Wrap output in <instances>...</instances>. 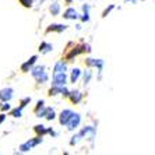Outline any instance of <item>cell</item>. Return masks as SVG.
Instances as JSON below:
<instances>
[{
	"mask_svg": "<svg viewBox=\"0 0 155 155\" xmlns=\"http://www.w3.org/2000/svg\"><path fill=\"white\" fill-rule=\"evenodd\" d=\"M66 63H63V61H58L56 64H54V73H64L66 71Z\"/></svg>",
	"mask_w": 155,
	"mask_h": 155,
	"instance_id": "obj_12",
	"label": "cell"
},
{
	"mask_svg": "<svg viewBox=\"0 0 155 155\" xmlns=\"http://www.w3.org/2000/svg\"><path fill=\"white\" fill-rule=\"evenodd\" d=\"M71 116H73L71 110H70V109H64V110L60 113V117H59L60 124H67V123H69V120L71 119Z\"/></svg>",
	"mask_w": 155,
	"mask_h": 155,
	"instance_id": "obj_5",
	"label": "cell"
},
{
	"mask_svg": "<svg viewBox=\"0 0 155 155\" xmlns=\"http://www.w3.org/2000/svg\"><path fill=\"white\" fill-rule=\"evenodd\" d=\"M70 99H71V102H74V104H78V102L81 101V92H78V91L70 92Z\"/></svg>",
	"mask_w": 155,
	"mask_h": 155,
	"instance_id": "obj_13",
	"label": "cell"
},
{
	"mask_svg": "<svg viewBox=\"0 0 155 155\" xmlns=\"http://www.w3.org/2000/svg\"><path fill=\"white\" fill-rule=\"evenodd\" d=\"M45 117H46L48 120H53L54 119V110H53V109H52V108H48Z\"/></svg>",
	"mask_w": 155,
	"mask_h": 155,
	"instance_id": "obj_18",
	"label": "cell"
},
{
	"mask_svg": "<svg viewBox=\"0 0 155 155\" xmlns=\"http://www.w3.org/2000/svg\"><path fill=\"white\" fill-rule=\"evenodd\" d=\"M35 113L38 117H43V116L46 115V109L43 106V101H39L36 104V108H35Z\"/></svg>",
	"mask_w": 155,
	"mask_h": 155,
	"instance_id": "obj_7",
	"label": "cell"
},
{
	"mask_svg": "<svg viewBox=\"0 0 155 155\" xmlns=\"http://www.w3.org/2000/svg\"><path fill=\"white\" fill-rule=\"evenodd\" d=\"M113 8H115V6H113V4H112V6H109V7H108V8H106V10L104 11V14H102V17H106V15H108L109 13H110V11L113 10Z\"/></svg>",
	"mask_w": 155,
	"mask_h": 155,
	"instance_id": "obj_22",
	"label": "cell"
},
{
	"mask_svg": "<svg viewBox=\"0 0 155 155\" xmlns=\"http://www.w3.org/2000/svg\"><path fill=\"white\" fill-rule=\"evenodd\" d=\"M63 17H64L66 20H76V18L78 17V14H77V11L74 10V8H67V10L64 11Z\"/></svg>",
	"mask_w": 155,
	"mask_h": 155,
	"instance_id": "obj_9",
	"label": "cell"
},
{
	"mask_svg": "<svg viewBox=\"0 0 155 155\" xmlns=\"http://www.w3.org/2000/svg\"><path fill=\"white\" fill-rule=\"evenodd\" d=\"M31 74L34 76V78L38 81V83H46L48 81V74L45 71V67L43 66H36L31 70Z\"/></svg>",
	"mask_w": 155,
	"mask_h": 155,
	"instance_id": "obj_1",
	"label": "cell"
},
{
	"mask_svg": "<svg viewBox=\"0 0 155 155\" xmlns=\"http://www.w3.org/2000/svg\"><path fill=\"white\" fill-rule=\"evenodd\" d=\"M13 98V90L11 88H3L0 91V101L8 102Z\"/></svg>",
	"mask_w": 155,
	"mask_h": 155,
	"instance_id": "obj_6",
	"label": "cell"
},
{
	"mask_svg": "<svg viewBox=\"0 0 155 155\" xmlns=\"http://www.w3.org/2000/svg\"><path fill=\"white\" fill-rule=\"evenodd\" d=\"M21 106H20V108H17V109H14V110H13V112H11V115L14 116V117H20V116H21Z\"/></svg>",
	"mask_w": 155,
	"mask_h": 155,
	"instance_id": "obj_21",
	"label": "cell"
},
{
	"mask_svg": "<svg viewBox=\"0 0 155 155\" xmlns=\"http://www.w3.org/2000/svg\"><path fill=\"white\" fill-rule=\"evenodd\" d=\"M20 3L24 7H32V0H20Z\"/></svg>",
	"mask_w": 155,
	"mask_h": 155,
	"instance_id": "obj_20",
	"label": "cell"
},
{
	"mask_svg": "<svg viewBox=\"0 0 155 155\" xmlns=\"http://www.w3.org/2000/svg\"><path fill=\"white\" fill-rule=\"evenodd\" d=\"M80 122H81V116L78 115V113H73L71 119L69 120V123H67V129L69 130H74L78 127Z\"/></svg>",
	"mask_w": 155,
	"mask_h": 155,
	"instance_id": "obj_3",
	"label": "cell"
},
{
	"mask_svg": "<svg viewBox=\"0 0 155 155\" xmlns=\"http://www.w3.org/2000/svg\"><path fill=\"white\" fill-rule=\"evenodd\" d=\"M36 59H38L36 56H32V58L29 59L28 61H25V63H24V64L21 66V70H22V71H25V73H27V71H29V69H31V67L34 66V63L36 61Z\"/></svg>",
	"mask_w": 155,
	"mask_h": 155,
	"instance_id": "obj_10",
	"label": "cell"
},
{
	"mask_svg": "<svg viewBox=\"0 0 155 155\" xmlns=\"http://www.w3.org/2000/svg\"><path fill=\"white\" fill-rule=\"evenodd\" d=\"M4 119H6V116H4V115H0V123H3Z\"/></svg>",
	"mask_w": 155,
	"mask_h": 155,
	"instance_id": "obj_26",
	"label": "cell"
},
{
	"mask_svg": "<svg viewBox=\"0 0 155 155\" xmlns=\"http://www.w3.org/2000/svg\"><path fill=\"white\" fill-rule=\"evenodd\" d=\"M81 20H83V21H88V20H90V15H88V11H85V13H84V15H83V17H81Z\"/></svg>",
	"mask_w": 155,
	"mask_h": 155,
	"instance_id": "obj_24",
	"label": "cell"
},
{
	"mask_svg": "<svg viewBox=\"0 0 155 155\" xmlns=\"http://www.w3.org/2000/svg\"><path fill=\"white\" fill-rule=\"evenodd\" d=\"M126 2H136V0H126Z\"/></svg>",
	"mask_w": 155,
	"mask_h": 155,
	"instance_id": "obj_27",
	"label": "cell"
},
{
	"mask_svg": "<svg viewBox=\"0 0 155 155\" xmlns=\"http://www.w3.org/2000/svg\"><path fill=\"white\" fill-rule=\"evenodd\" d=\"M51 13L52 15H58L59 13H60V4L59 3H53L51 6Z\"/></svg>",
	"mask_w": 155,
	"mask_h": 155,
	"instance_id": "obj_17",
	"label": "cell"
},
{
	"mask_svg": "<svg viewBox=\"0 0 155 155\" xmlns=\"http://www.w3.org/2000/svg\"><path fill=\"white\" fill-rule=\"evenodd\" d=\"M35 131H36L38 134H41V136H43V134L49 133V130H48L45 126H42V124H36V126H35Z\"/></svg>",
	"mask_w": 155,
	"mask_h": 155,
	"instance_id": "obj_16",
	"label": "cell"
},
{
	"mask_svg": "<svg viewBox=\"0 0 155 155\" xmlns=\"http://www.w3.org/2000/svg\"><path fill=\"white\" fill-rule=\"evenodd\" d=\"M66 73H54L53 76V85H64L66 84Z\"/></svg>",
	"mask_w": 155,
	"mask_h": 155,
	"instance_id": "obj_4",
	"label": "cell"
},
{
	"mask_svg": "<svg viewBox=\"0 0 155 155\" xmlns=\"http://www.w3.org/2000/svg\"><path fill=\"white\" fill-rule=\"evenodd\" d=\"M66 29V25H63V24H52V25H49V28L46 29L48 32H52V31H56V32H63Z\"/></svg>",
	"mask_w": 155,
	"mask_h": 155,
	"instance_id": "obj_11",
	"label": "cell"
},
{
	"mask_svg": "<svg viewBox=\"0 0 155 155\" xmlns=\"http://www.w3.org/2000/svg\"><path fill=\"white\" fill-rule=\"evenodd\" d=\"M29 101H31V98H24V99H22L21 101V105H20V106H21V108H24V106H27V104H29Z\"/></svg>",
	"mask_w": 155,
	"mask_h": 155,
	"instance_id": "obj_23",
	"label": "cell"
},
{
	"mask_svg": "<svg viewBox=\"0 0 155 155\" xmlns=\"http://www.w3.org/2000/svg\"><path fill=\"white\" fill-rule=\"evenodd\" d=\"M39 51L42 52V53H48V52L52 51V45L51 43H46V42H42L39 46Z\"/></svg>",
	"mask_w": 155,
	"mask_h": 155,
	"instance_id": "obj_14",
	"label": "cell"
},
{
	"mask_svg": "<svg viewBox=\"0 0 155 155\" xmlns=\"http://www.w3.org/2000/svg\"><path fill=\"white\" fill-rule=\"evenodd\" d=\"M80 74H81V70L80 69H74L71 71V76H70V80H71V83H76L77 80H78Z\"/></svg>",
	"mask_w": 155,
	"mask_h": 155,
	"instance_id": "obj_15",
	"label": "cell"
},
{
	"mask_svg": "<svg viewBox=\"0 0 155 155\" xmlns=\"http://www.w3.org/2000/svg\"><path fill=\"white\" fill-rule=\"evenodd\" d=\"M87 64L88 66H94V67H98V70H99V71H101L102 70V67H104V61L102 60H99V59H87Z\"/></svg>",
	"mask_w": 155,
	"mask_h": 155,
	"instance_id": "obj_8",
	"label": "cell"
},
{
	"mask_svg": "<svg viewBox=\"0 0 155 155\" xmlns=\"http://www.w3.org/2000/svg\"><path fill=\"white\" fill-rule=\"evenodd\" d=\"M91 77H92V74H91V71H90V70H87V71L84 73V84H88V83H90Z\"/></svg>",
	"mask_w": 155,
	"mask_h": 155,
	"instance_id": "obj_19",
	"label": "cell"
},
{
	"mask_svg": "<svg viewBox=\"0 0 155 155\" xmlns=\"http://www.w3.org/2000/svg\"><path fill=\"white\" fill-rule=\"evenodd\" d=\"M39 143H42V136L41 137H36V138H32V140L27 141V143H24V144L20 147V151L21 152H28L29 150H32L35 145H38Z\"/></svg>",
	"mask_w": 155,
	"mask_h": 155,
	"instance_id": "obj_2",
	"label": "cell"
},
{
	"mask_svg": "<svg viewBox=\"0 0 155 155\" xmlns=\"http://www.w3.org/2000/svg\"><path fill=\"white\" fill-rule=\"evenodd\" d=\"M8 109H10V105H8L7 102H6L4 105H2V110H8Z\"/></svg>",
	"mask_w": 155,
	"mask_h": 155,
	"instance_id": "obj_25",
	"label": "cell"
}]
</instances>
